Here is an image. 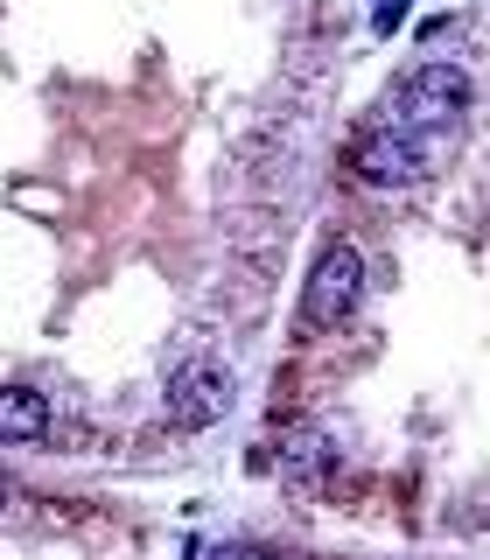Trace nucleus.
Here are the masks:
<instances>
[{
	"instance_id": "423d86ee",
	"label": "nucleus",
	"mask_w": 490,
	"mask_h": 560,
	"mask_svg": "<svg viewBox=\"0 0 490 560\" xmlns=\"http://www.w3.org/2000/svg\"><path fill=\"white\" fill-rule=\"evenodd\" d=\"M372 28L399 35V28H407V0H372Z\"/></svg>"
},
{
	"instance_id": "6e6552de",
	"label": "nucleus",
	"mask_w": 490,
	"mask_h": 560,
	"mask_svg": "<svg viewBox=\"0 0 490 560\" xmlns=\"http://www.w3.org/2000/svg\"><path fill=\"white\" fill-rule=\"evenodd\" d=\"M8 504H14V483H8V477H0V512H8Z\"/></svg>"
},
{
	"instance_id": "f257e3e1",
	"label": "nucleus",
	"mask_w": 490,
	"mask_h": 560,
	"mask_svg": "<svg viewBox=\"0 0 490 560\" xmlns=\"http://www.w3.org/2000/svg\"><path fill=\"white\" fill-rule=\"evenodd\" d=\"M358 302H364V259H358V245H329L323 259H315V273H308V288H302V315L315 329H337V323H350L358 315Z\"/></svg>"
},
{
	"instance_id": "39448f33",
	"label": "nucleus",
	"mask_w": 490,
	"mask_h": 560,
	"mask_svg": "<svg viewBox=\"0 0 490 560\" xmlns=\"http://www.w3.org/2000/svg\"><path fill=\"white\" fill-rule=\"evenodd\" d=\"M49 434V399L35 385H0V442H43Z\"/></svg>"
},
{
	"instance_id": "f03ea898",
	"label": "nucleus",
	"mask_w": 490,
	"mask_h": 560,
	"mask_svg": "<svg viewBox=\"0 0 490 560\" xmlns=\"http://www.w3.org/2000/svg\"><path fill=\"white\" fill-rule=\"evenodd\" d=\"M469 113V70L463 63H420L399 78V119L393 127H442Z\"/></svg>"
},
{
	"instance_id": "0eeeda50",
	"label": "nucleus",
	"mask_w": 490,
	"mask_h": 560,
	"mask_svg": "<svg viewBox=\"0 0 490 560\" xmlns=\"http://www.w3.org/2000/svg\"><path fill=\"white\" fill-rule=\"evenodd\" d=\"M210 560H273V553H259V547H245V539H232V547H218Z\"/></svg>"
},
{
	"instance_id": "7ed1b4c3",
	"label": "nucleus",
	"mask_w": 490,
	"mask_h": 560,
	"mask_svg": "<svg viewBox=\"0 0 490 560\" xmlns=\"http://www.w3.org/2000/svg\"><path fill=\"white\" fill-rule=\"evenodd\" d=\"M350 168L372 189H407V183L428 175V148L413 140V127H372L358 140V154H350Z\"/></svg>"
},
{
	"instance_id": "20e7f679",
	"label": "nucleus",
	"mask_w": 490,
	"mask_h": 560,
	"mask_svg": "<svg viewBox=\"0 0 490 560\" xmlns=\"http://www.w3.org/2000/svg\"><path fill=\"white\" fill-rule=\"evenodd\" d=\"M168 413L175 428H218L232 413V372L224 364H183L168 378Z\"/></svg>"
}]
</instances>
